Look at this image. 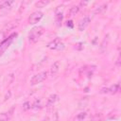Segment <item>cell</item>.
Masks as SVG:
<instances>
[{
	"label": "cell",
	"mask_w": 121,
	"mask_h": 121,
	"mask_svg": "<svg viewBox=\"0 0 121 121\" xmlns=\"http://www.w3.org/2000/svg\"><path fill=\"white\" fill-rule=\"evenodd\" d=\"M87 116V113L85 112H81L79 113H78L74 118H73V121H84L85 118Z\"/></svg>",
	"instance_id": "cell-11"
},
{
	"label": "cell",
	"mask_w": 121,
	"mask_h": 121,
	"mask_svg": "<svg viewBox=\"0 0 121 121\" xmlns=\"http://www.w3.org/2000/svg\"><path fill=\"white\" fill-rule=\"evenodd\" d=\"M92 18H93V16H91V15H86V16H84V17L79 21V23H78V30H79V31L84 30V29L86 28V26L89 25V23L91 22Z\"/></svg>",
	"instance_id": "cell-7"
},
{
	"label": "cell",
	"mask_w": 121,
	"mask_h": 121,
	"mask_svg": "<svg viewBox=\"0 0 121 121\" xmlns=\"http://www.w3.org/2000/svg\"><path fill=\"white\" fill-rule=\"evenodd\" d=\"M47 47L52 50H62L65 47V45L60 41V38H55L53 41H51L50 43H47Z\"/></svg>",
	"instance_id": "cell-2"
},
{
	"label": "cell",
	"mask_w": 121,
	"mask_h": 121,
	"mask_svg": "<svg viewBox=\"0 0 121 121\" xmlns=\"http://www.w3.org/2000/svg\"><path fill=\"white\" fill-rule=\"evenodd\" d=\"M47 77V72L46 71H43V72H40L36 75H34L31 79H30V84L31 85H36V84H39L41 82H43Z\"/></svg>",
	"instance_id": "cell-3"
},
{
	"label": "cell",
	"mask_w": 121,
	"mask_h": 121,
	"mask_svg": "<svg viewBox=\"0 0 121 121\" xmlns=\"http://www.w3.org/2000/svg\"><path fill=\"white\" fill-rule=\"evenodd\" d=\"M58 100H59V95H56V94L51 95L47 98V101H46V108L49 109V108L52 107Z\"/></svg>",
	"instance_id": "cell-9"
},
{
	"label": "cell",
	"mask_w": 121,
	"mask_h": 121,
	"mask_svg": "<svg viewBox=\"0 0 121 121\" xmlns=\"http://www.w3.org/2000/svg\"><path fill=\"white\" fill-rule=\"evenodd\" d=\"M27 105H29V103H28V102H26V103L24 104V109H25V110H27V109H29V108H30V106H27Z\"/></svg>",
	"instance_id": "cell-19"
},
{
	"label": "cell",
	"mask_w": 121,
	"mask_h": 121,
	"mask_svg": "<svg viewBox=\"0 0 121 121\" xmlns=\"http://www.w3.org/2000/svg\"><path fill=\"white\" fill-rule=\"evenodd\" d=\"M62 18H63L62 12H61V11H57V12H56L55 19H56V23H57V25H58V26H60L61 21H62Z\"/></svg>",
	"instance_id": "cell-12"
},
{
	"label": "cell",
	"mask_w": 121,
	"mask_h": 121,
	"mask_svg": "<svg viewBox=\"0 0 121 121\" xmlns=\"http://www.w3.org/2000/svg\"><path fill=\"white\" fill-rule=\"evenodd\" d=\"M78 10H79V7H78V6H74V7H72V8L70 9V10H69V16L72 17V16L76 15V14L78 12Z\"/></svg>",
	"instance_id": "cell-13"
},
{
	"label": "cell",
	"mask_w": 121,
	"mask_h": 121,
	"mask_svg": "<svg viewBox=\"0 0 121 121\" xmlns=\"http://www.w3.org/2000/svg\"><path fill=\"white\" fill-rule=\"evenodd\" d=\"M43 26H36V27H33L29 34H28V41L30 43H35L39 40V38L43 35Z\"/></svg>",
	"instance_id": "cell-1"
},
{
	"label": "cell",
	"mask_w": 121,
	"mask_h": 121,
	"mask_svg": "<svg viewBox=\"0 0 121 121\" xmlns=\"http://www.w3.org/2000/svg\"><path fill=\"white\" fill-rule=\"evenodd\" d=\"M9 119V112H1L0 113V121H8Z\"/></svg>",
	"instance_id": "cell-14"
},
{
	"label": "cell",
	"mask_w": 121,
	"mask_h": 121,
	"mask_svg": "<svg viewBox=\"0 0 121 121\" xmlns=\"http://www.w3.org/2000/svg\"><path fill=\"white\" fill-rule=\"evenodd\" d=\"M120 90V84L119 83H115L113 85H112L111 87L109 88H102L100 93L102 94H112V95H114L116 93H118Z\"/></svg>",
	"instance_id": "cell-6"
},
{
	"label": "cell",
	"mask_w": 121,
	"mask_h": 121,
	"mask_svg": "<svg viewBox=\"0 0 121 121\" xmlns=\"http://www.w3.org/2000/svg\"><path fill=\"white\" fill-rule=\"evenodd\" d=\"M60 67V61H55V62L52 64L51 68H50V74H51V76H55V75L59 72Z\"/></svg>",
	"instance_id": "cell-10"
},
{
	"label": "cell",
	"mask_w": 121,
	"mask_h": 121,
	"mask_svg": "<svg viewBox=\"0 0 121 121\" xmlns=\"http://www.w3.org/2000/svg\"><path fill=\"white\" fill-rule=\"evenodd\" d=\"M16 36V34H12V35H10L9 38H7L5 41H3L1 43H0V56L6 51V49L11 44V43H12V41H13V37H15Z\"/></svg>",
	"instance_id": "cell-4"
},
{
	"label": "cell",
	"mask_w": 121,
	"mask_h": 121,
	"mask_svg": "<svg viewBox=\"0 0 121 121\" xmlns=\"http://www.w3.org/2000/svg\"><path fill=\"white\" fill-rule=\"evenodd\" d=\"M32 108H33V109H35V110L40 109V108H41V101H40V100H38V99H36V100H35V102H34V104H33V106H32Z\"/></svg>",
	"instance_id": "cell-16"
},
{
	"label": "cell",
	"mask_w": 121,
	"mask_h": 121,
	"mask_svg": "<svg viewBox=\"0 0 121 121\" xmlns=\"http://www.w3.org/2000/svg\"><path fill=\"white\" fill-rule=\"evenodd\" d=\"M107 9V5L106 4H102V5H100L97 9H96V10H95V12H98V13H101V12H103V11H105Z\"/></svg>",
	"instance_id": "cell-15"
},
{
	"label": "cell",
	"mask_w": 121,
	"mask_h": 121,
	"mask_svg": "<svg viewBox=\"0 0 121 121\" xmlns=\"http://www.w3.org/2000/svg\"><path fill=\"white\" fill-rule=\"evenodd\" d=\"M43 16V13L40 10H37V11H34L33 13L30 14V16L28 17V23L33 25V24H36L38 23Z\"/></svg>",
	"instance_id": "cell-5"
},
{
	"label": "cell",
	"mask_w": 121,
	"mask_h": 121,
	"mask_svg": "<svg viewBox=\"0 0 121 121\" xmlns=\"http://www.w3.org/2000/svg\"><path fill=\"white\" fill-rule=\"evenodd\" d=\"M48 3H49L48 1H39V2H37V3H36V7L41 8V7H43V6L47 5Z\"/></svg>",
	"instance_id": "cell-17"
},
{
	"label": "cell",
	"mask_w": 121,
	"mask_h": 121,
	"mask_svg": "<svg viewBox=\"0 0 121 121\" xmlns=\"http://www.w3.org/2000/svg\"><path fill=\"white\" fill-rule=\"evenodd\" d=\"M67 26H69V27H73L74 26V25H73V22L72 21H67Z\"/></svg>",
	"instance_id": "cell-18"
},
{
	"label": "cell",
	"mask_w": 121,
	"mask_h": 121,
	"mask_svg": "<svg viewBox=\"0 0 121 121\" xmlns=\"http://www.w3.org/2000/svg\"><path fill=\"white\" fill-rule=\"evenodd\" d=\"M14 4L13 1H4L0 4V14H3L11 9V6Z\"/></svg>",
	"instance_id": "cell-8"
}]
</instances>
